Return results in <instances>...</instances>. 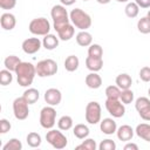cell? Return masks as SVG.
<instances>
[{"label":"cell","instance_id":"obj_1","mask_svg":"<svg viewBox=\"0 0 150 150\" xmlns=\"http://www.w3.org/2000/svg\"><path fill=\"white\" fill-rule=\"evenodd\" d=\"M18 83L21 87H28L33 83V80L36 75V68L30 62H20L15 70Z\"/></svg>","mask_w":150,"mask_h":150},{"label":"cell","instance_id":"obj_2","mask_svg":"<svg viewBox=\"0 0 150 150\" xmlns=\"http://www.w3.org/2000/svg\"><path fill=\"white\" fill-rule=\"evenodd\" d=\"M69 19L73 22V25L81 30H86L91 26L90 15L81 8H74L69 14Z\"/></svg>","mask_w":150,"mask_h":150},{"label":"cell","instance_id":"obj_3","mask_svg":"<svg viewBox=\"0 0 150 150\" xmlns=\"http://www.w3.org/2000/svg\"><path fill=\"white\" fill-rule=\"evenodd\" d=\"M50 15L52 19L54 21V29L57 30L59 28H61L62 26L70 23V19L68 18V13L67 9L63 5H55L53 6L52 11H50Z\"/></svg>","mask_w":150,"mask_h":150},{"label":"cell","instance_id":"obj_4","mask_svg":"<svg viewBox=\"0 0 150 150\" xmlns=\"http://www.w3.org/2000/svg\"><path fill=\"white\" fill-rule=\"evenodd\" d=\"M36 68V75L40 77H47V76H52L55 75L57 71V63L52 60V59H46V60H41L38 62V64L35 66Z\"/></svg>","mask_w":150,"mask_h":150},{"label":"cell","instance_id":"obj_5","mask_svg":"<svg viewBox=\"0 0 150 150\" xmlns=\"http://www.w3.org/2000/svg\"><path fill=\"white\" fill-rule=\"evenodd\" d=\"M29 32L34 35H47L50 30V23L46 18H36L29 22Z\"/></svg>","mask_w":150,"mask_h":150},{"label":"cell","instance_id":"obj_6","mask_svg":"<svg viewBox=\"0 0 150 150\" xmlns=\"http://www.w3.org/2000/svg\"><path fill=\"white\" fill-rule=\"evenodd\" d=\"M56 120V110L53 105L43 107L40 111V125L45 129H52L55 125Z\"/></svg>","mask_w":150,"mask_h":150},{"label":"cell","instance_id":"obj_7","mask_svg":"<svg viewBox=\"0 0 150 150\" xmlns=\"http://www.w3.org/2000/svg\"><path fill=\"white\" fill-rule=\"evenodd\" d=\"M46 139L47 142L55 149H63L67 146V137L59 130L55 129H50L47 134H46Z\"/></svg>","mask_w":150,"mask_h":150},{"label":"cell","instance_id":"obj_8","mask_svg":"<svg viewBox=\"0 0 150 150\" xmlns=\"http://www.w3.org/2000/svg\"><path fill=\"white\" fill-rule=\"evenodd\" d=\"M28 102L26 101V98L22 97H16L13 101V112L16 120H26L29 115V109H28Z\"/></svg>","mask_w":150,"mask_h":150},{"label":"cell","instance_id":"obj_9","mask_svg":"<svg viewBox=\"0 0 150 150\" xmlns=\"http://www.w3.org/2000/svg\"><path fill=\"white\" fill-rule=\"evenodd\" d=\"M84 115H86V121L89 124H96L101 122V105L95 101L89 102L86 107Z\"/></svg>","mask_w":150,"mask_h":150},{"label":"cell","instance_id":"obj_10","mask_svg":"<svg viewBox=\"0 0 150 150\" xmlns=\"http://www.w3.org/2000/svg\"><path fill=\"white\" fill-rule=\"evenodd\" d=\"M105 109L108 110V112L116 118L122 117L125 114V108H124V103H122V101L120 100H114V98H107L105 101Z\"/></svg>","mask_w":150,"mask_h":150},{"label":"cell","instance_id":"obj_11","mask_svg":"<svg viewBox=\"0 0 150 150\" xmlns=\"http://www.w3.org/2000/svg\"><path fill=\"white\" fill-rule=\"evenodd\" d=\"M42 42L38 38H29L22 42V50L26 54H35L40 50Z\"/></svg>","mask_w":150,"mask_h":150},{"label":"cell","instance_id":"obj_12","mask_svg":"<svg viewBox=\"0 0 150 150\" xmlns=\"http://www.w3.org/2000/svg\"><path fill=\"white\" fill-rule=\"evenodd\" d=\"M62 100V94L56 88H49L45 93V101L49 105H57Z\"/></svg>","mask_w":150,"mask_h":150},{"label":"cell","instance_id":"obj_13","mask_svg":"<svg viewBox=\"0 0 150 150\" xmlns=\"http://www.w3.org/2000/svg\"><path fill=\"white\" fill-rule=\"evenodd\" d=\"M116 134H117V138L122 142H128L134 136V129L128 125V124H124V125H121L117 130H116Z\"/></svg>","mask_w":150,"mask_h":150},{"label":"cell","instance_id":"obj_14","mask_svg":"<svg viewBox=\"0 0 150 150\" xmlns=\"http://www.w3.org/2000/svg\"><path fill=\"white\" fill-rule=\"evenodd\" d=\"M0 23L5 30H12L16 25V19L12 13H4L0 18Z\"/></svg>","mask_w":150,"mask_h":150},{"label":"cell","instance_id":"obj_15","mask_svg":"<svg viewBox=\"0 0 150 150\" xmlns=\"http://www.w3.org/2000/svg\"><path fill=\"white\" fill-rule=\"evenodd\" d=\"M100 129L105 135H112L117 130V124L112 118H103V121H101Z\"/></svg>","mask_w":150,"mask_h":150},{"label":"cell","instance_id":"obj_16","mask_svg":"<svg viewBox=\"0 0 150 150\" xmlns=\"http://www.w3.org/2000/svg\"><path fill=\"white\" fill-rule=\"evenodd\" d=\"M56 32H57L59 38H60L62 41H68V40H70V39L74 36V33H75L74 25L67 23V25L62 26L61 28H59Z\"/></svg>","mask_w":150,"mask_h":150},{"label":"cell","instance_id":"obj_17","mask_svg":"<svg viewBox=\"0 0 150 150\" xmlns=\"http://www.w3.org/2000/svg\"><path fill=\"white\" fill-rule=\"evenodd\" d=\"M86 84L90 89H98L102 86V79L96 71H91L86 76Z\"/></svg>","mask_w":150,"mask_h":150},{"label":"cell","instance_id":"obj_18","mask_svg":"<svg viewBox=\"0 0 150 150\" xmlns=\"http://www.w3.org/2000/svg\"><path fill=\"white\" fill-rule=\"evenodd\" d=\"M115 82H116V86H117L121 90H124V89H129V88L131 87V84H132V79H131L130 75L123 73V74L117 75Z\"/></svg>","mask_w":150,"mask_h":150},{"label":"cell","instance_id":"obj_19","mask_svg":"<svg viewBox=\"0 0 150 150\" xmlns=\"http://www.w3.org/2000/svg\"><path fill=\"white\" fill-rule=\"evenodd\" d=\"M86 66L90 71H98L103 67V60L102 57H91L88 56L86 59Z\"/></svg>","mask_w":150,"mask_h":150},{"label":"cell","instance_id":"obj_20","mask_svg":"<svg viewBox=\"0 0 150 150\" xmlns=\"http://www.w3.org/2000/svg\"><path fill=\"white\" fill-rule=\"evenodd\" d=\"M76 42L79 46L81 47H88L91 45L93 42V36L90 33H88L87 30H81L80 33H77L76 35Z\"/></svg>","mask_w":150,"mask_h":150},{"label":"cell","instance_id":"obj_21","mask_svg":"<svg viewBox=\"0 0 150 150\" xmlns=\"http://www.w3.org/2000/svg\"><path fill=\"white\" fill-rule=\"evenodd\" d=\"M136 135L146 141V142H150V124H146V123H141L136 127V130H135Z\"/></svg>","mask_w":150,"mask_h":150},{"label":"cell","instance_id":"obj_22","mask_svg":"<svg viewBox=\"0 0 150 150\" xmlns=\"http://www.w3.org/2000/svg\"><path fill=\"white\" fill-rule=\"evenodd\" d=\"M42 46L48 50H53L59 46V39L54 34H47L42 40Z\"/></svg>","mask_w":150,"mask_h":150},{"label":"cell","instance_id":"obj_23","mask_svg":"<svg viewBox=\"0 0 150 150\" xmlns=\"http://www.w3.org/2000/svg\"><path fill=\"white\" fill-rule=\"evenodd\" d=\"M79 64H80V60L75 55H69L64 60V68L67 71H75L79 68Z\"/></svg>","mask_w":150,"mask_h":150},{"label":"cell","instance_id":"obj_24","mask_svg":"<svg viewBox=\"0 0 150 150\" xmlns=\"http://www.w3.org/2000/svg\"><path fill=\"white\" fill-rule=\"evenodd\" d=\"M73 132L75 135V137H77L79 139H83V138H87L88 135H89V128L86 125V124H76L73 129Z\"/></svg>","mask_w":150,"mask_h":150},{"label":"cell","instance_id":"obj_25","mask_svg":"<svg viewBox=\"0 0 150 150\" xmlns=\"http://www.w3.org/2000/svg\"><path fill=\"white\" fill-rule=\"evenodd\" d=\"M20 62H21V60H20L18 56H15V55H9V56H7V57L5 59L4 64H5L6 69H8V70H11V71H15V70H16V67L19 66Z\"/></svg>","mask_w":150,"mask_h":150},{"label":"cell","instance_id":"obj_26","mask_svg":"<svg viewBox=\"0 0 150 150\" xmlns=\"http://www.w3.org/2000/svg\"><path fill=\"white\" fill-rule=\"evenodd\" d=\"M22 96L26 98V101H27L29 104H33V103H35V102L39 100L40 93H39V90L35 89V88H28L27 90H25V93H23Z\"/></svg>","mask_w":150,"mask_h":150},{"label":"cell","instance_id":"obj_27","mask_svg":"<svg viewBox=\"0 0 150 150\" xmlns=\"http://www.w3.org/2000/svg\"><path fill=\"white\" fill-rule=\"evenodd\" d=\"M57 127L60 130H63V131L69 130L73 127V118L70 116H67V115L60 117V120L57 121Z\"/></svg>","mask_w":150,"mask_h":150},{"label":"cell","instance_id":"obj_28","mask_svg":"<svg viewBox=\"0 0 150 150\" xmlns=\"http://www.w3.org/2000/svg\"><path fill=\"white\" fill-rule=\"evenodd\" d=\"M26 139H27V144L30 148H38L41 145V136L38 132H29Z\"/></svg>","mask_w":150,"mask_h":150},{"label":"cell","instance_id":"obj_29","mask_svg":"<svg viewBox=\"0 0 150 150\" xmlns=\"http://www.w3.org/2000/svg\"><path fill=\"white\" fill-rule=\"evenodd\" d=\"M124 11H125L127 16L132 19V18H136L138 15L139 7H138V5L136 2H128L127 6H125V8H124Z\"/></svg>","mask_w":150,"mask_h":150},{"label":"cell","instance_id":"obj_30","mask_svg":"<svg viewBox=\"0 0 150 150\" xmlns=\"http://www.w3.org/2000/svg\"><path fill=\"white\" fill-rule=\"evenodd\" d=\"M137 29L142 34H149L150 33V20L146 16L141 18L137 22Z\"/></svg>","mask_w":150,"mask_h":150},{"label":"cell","instance_id":"obj_31","mask_svg":"<svg viewBox=\"0 0 150 150\" xmlns=\"http://www.w3.org/2000/svg\"><path fill=\"white\" fill-rule=\"evenodd\" d=\"M121 89L117 86H109L105 88V96L107 98H114V100H120L121 96Z\"/></svg>","mask_w":150,"mask_h":150},{"label":"cell","instance_id":"obj_32","mask_svg":"<svg viewBox=\"0 0 150 150\" xmlns=\"http://www.w3.org/2000/svg\"><path fill=\"white\" fill-rule=\"evenodd\" d=\"M103 55V49L100 45L97 43H91L88 48V56L91 57H102Z\"/></svg>","mask_w":150,"mask_h":150},{"label":"cell","instance_id":"obj_33","mask_svg":"<svg viewBox=\"0 0 150 150\" xmlns=\"http://www.w3.org/2000/svg\"><path fill=\"white\" fill-rule=\"evenodd\" d=\"M13 81V75L12 71L8 69H2L0 71V83L1 86H8Z\"/></svg>","mask_w":150,"mask_h":150},{"label":"cell","instance_id":"obj_34","mask_svg":"<svg viewBox=\"0 0 150 150\" xmlns=\"http://www.w3.org/2000/svg\"><path fill=\"white\" fill-rule=\"evenodd\" d=\"M22 149V143L18 138H12L9 139L4 146L2 150H21Z\"/></svg>","mask_w":150,"mask_h":150},{"label":"cell","instance_id":"obj_35","mask_svg":"<svg viewBox=\"0 0 150 150\" xmlns=\"http://www.w3.org/2000/svg\"><path fill=\"white\" fill-rule=\"evenodd\" d=\"M97 148V144L95 142V139L93 138H87L84 139L80 145L76 146V150H80V149H84V150H96Z\"/></svg>","mask_w":150,"mask_h":150},{"label":"cell","instance_id":"obj_36","mask_svg":"<svg viewBox=\"0 0 150 150\" xmlns=\"http://www.w3.org/2000/svg\"><path fill=\"white\" fill-rule=\"evenodd\" d=\"M120 100L122 101V103L124 104H129L134 101V93L132 90L129 88V89H124L121 91V96H120Z\"/></svg>","mask_w":150,"mask_h":150},{"label":"cell","instance_id":"obj_37","mask_svg":"<svg viewBox=\"0 0 150 150\" xmlns=\"http://www.w3.org/2000/svg\"><path fill=\"white\" fill-rule=\"evenodd\" d=\"M149 105H150V100L148 97H138L135 102V108L137 111H139V110H142Z\"/></svg>","mask_w":150,"mask_h":150},{"label":"cell","instance_id":"obj_38","mask_svg":"<svg viewBox=\"0 0 150 150\" xmlns=\"http://www.w3.org/2000/svg\"><path fill=\"white\" fill-rule=\"evenodd\" d=\"M100 150H115L116 149V143L112 139H103L100 145H98Z\"/></svg>","mask_w":150,"mask_h":150},{"label":"cell","instance_id":"obj_39","mask_svg":"<svg viewBox=\"0 0 150 150\" xmlns=\"http://www.w3.org/2000/svg\"><path fill=\"white\" fill-rule=\"evenodd\" d=\"M139 79L143 82H149L150 81V67H143L139 70Z\"/></svg>","mask_w":150,"mask_h":150},{"label":"cell","instance_id":"obj_40","mask_svg":"<svg viewBox=\"0 0 150 150\" xmlns=\"http://www.w3.org/2000/svg\"><path fill=\"white\" fill-rule=\"evenodd\" d=\"M16 5V0H0V7L2 9H12Z\"/></svg>","mask_w":150,"mask_h":150},{"label":"cell","instance_id":"obj_41","mask_svg":"<svg viewBox=\"0 0 150 150\" xmlns=\"http://www.w3.org/2000/svg\"><path fill=\"white\" fill-rule=\"evenodd\" d=\"M9 130H11V123L6 118H1L0 120V132L1 134H6Z\"/></svg>","mask_w":150,"mask_h":150},{"label":"cell","instance_id":"obj_42","mask_svg":"<svg viewBox=\"0 0 150 150\" xmlns=\"http://www.w3.org/2000/svg\"><path fill=\"white\" fill-rule=\"evenodd\" d=\"M138 114H139L141 118H143L144 121H150V105L144 108V109H142V110H139Z\"/></svg>","mask_w":150,"mask_h":150},{"label":"cell","instance_id":"obj_43","mask_svg":"<svg viewBox=\"0 0 150 150\" xmlns=\"http://www.w3.org/2000/svg\"><path fill=\"white\" fill-rule=\"evenodd\" d=\"M139 8H150V0H135Z\"/></svg>","mask_w":150,"mask_h":150},{"label":"cell","instance_id":"obj_44","mask_svg":"<svg viewBox=\"0 0 150 150\" xmlns=\"http://www.w3.org/2000/svg\"><path fill=\"white\" fill-rule=\"evenodd\" d=\"M124 150H138V145L135 143H128L124 145Z\"/></svg>","mask_w":150,"mask_h":150},{"label":"cell","instance_id":"obj_45","mask_svg":"<svg viewBox=\"0 0 150 150\" xmlns=\"http://www.w3.org/2000/svg\"><path fill=\"white\" fill-rule=\"evenodd\" d=\"M76 1H77V0H60L61 5H63V6H70V5L75 4Z\"/></svg>","mask_w":150,"mask_h":150},{"label":"cell","instance_id":"obj_46","mask_svg":"<svg viewBox=\"0 0 150 150\" xmlns=\"http://www.w3.org/2000/svg\"><path fill=\"white\" fill-rule=\"evenodd\" d=\"M98 4H101V5H107V4H109L110 2V0H96Z\"/></svg>","mask_w":150,"mask_h":150},{"label":"cell","instance_id":"obj_47","mask_svg":"<svg viewBox=\"0 0 150 150\" xmlns=\"http://www.w3.org/2000/svg\"><path fill=\"white\" fill-rule=\"evenodd\" d=\"M117 2H128L129 0H116Z\"/></svg>","mask_w":150,"mask_h":150},{"label":"cell","instance_id":"obj_48","mask_svg":"<svg viewBox=\"0 0 150 150\" xmlns=\"http://www.w3.org/2000/svg\"><path fill=\"white\" fill-rule=\"evenodd\" d=\"M146 18H148V19H149V20H150V11H149V12H148V14H146Z\"/></svg>","mask_w":150,"mask_h":150},{"label":"cell","instance_id":"obj_49","mask_svg":"<svg viewBox=\"0 0 150 150\" xmlns=\"http://www.w3.org/2000/svg\"><path fill=\"white\" fill-rule=\"evenodd\" d=\"M148 94H149V96H150V88H149V90H148Z\"/></svg>","mask_w":150,"mask_h":150},{"label":"cell","instance_id":"obj_50","mask_svg":"<svg viewBox=\"0 0 150 150\" xmlns=\"http://www.w3.org/2000/svg\"><path fill=\"white\" fill-rule=\"evenodd\" d=\"M83 1H88V0H83Z\"/></svg>","mask_w":150,"mask_h":150}]
</instances>
